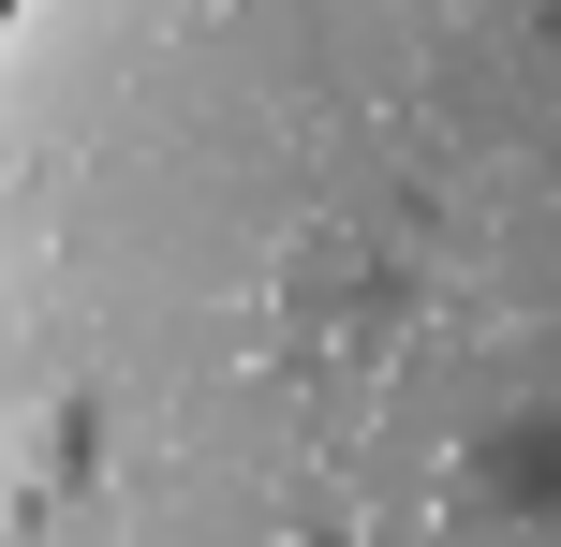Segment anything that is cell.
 <instances>
[{"mask_svg":"<svg viewBox=\"0 0 561 547\" xmlns=\"http://www.w3.org/2000/svg\"><path fill=\"white\" fill-rule=\"evenodd\" d=\"M561 533V0H0V547Z\"/></svg>","mask_w":561,"mask_h":547,"instance_id":"1","label":"cell"}]
</instances>
